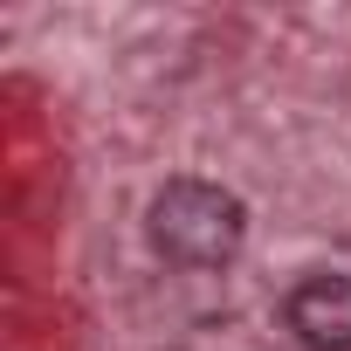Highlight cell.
<instances>
[{
    "mask_svg": "<svg viewBox=\"0 0 351 351\" xmlns=\"http://www.w3.org/2000/svg\"><path fill=\"white\" fill-rule=\"evenodd\" d=\"M241 234H248V214L214 180H172L152 200V248L165 262H180V269H221V262H234Z\"/></svg>",
    "mask_w": 351,
    "mask_h": 351,
    "instance_id": "6da1fadb",
    "label": "cell"
},
{
    "mask_svg": "<svg viewBox=\"0 0 351 351\" xmlns=\"http://www.w3.org/2000/svg\"><path fill=\"white\" fill-rule=\"evenodd\" d=\"M282 317L310 351H351V276H303Z\"/></svg>",
    "mask_w": 351,
    "mask_h": 351,
    "instance_id": "7a4b0ae2",
    "label": "cell"
}]
</instances>
